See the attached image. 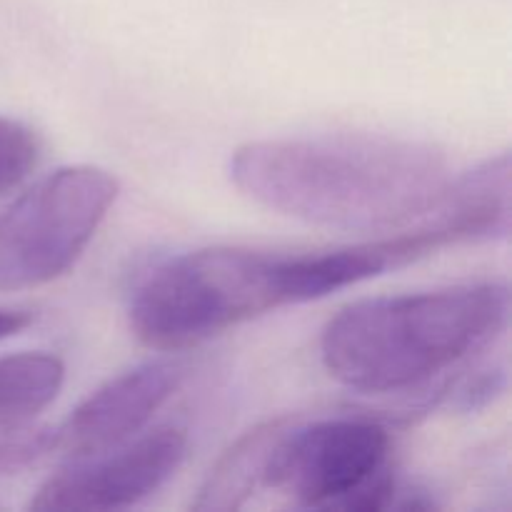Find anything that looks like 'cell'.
<instances>
[{
  "label": "cell",
  "mask_w": 512,
  "mask_h": 512,
  "mask_svg": "<svg viewBox=\"0 0 512 512\" xmlns=\"http://www.w3.org/2000/svg\"><path fill=\"white\" fill-rule=\"evenodd\" d=\"M230 180L263 208L338 230H393L423 218L450 183L448 155L423 140L333 133L245 143Z\"/></svg>",
  "instance_id": "cell-1"
},
{
  "label": "cell",
  "mask_w": 512,
  "mask_h": 512,
  "mask_svg": "<svg viewBox=\"0 0 512 512\" xmlns=\"http://www.w3.org/2000/svg\"><path fill=\"white\" fill-rule=\"evenodd\" d=\"M508 315L503 283L360 300L325 325L320 358L338 383L360 393H405L488 348Z\"/></svg>",
  "instance_id": "cell-2"
},
{
  "label": "cell",
  "mask_w": 512,
  "mask_h": 512,
  "mask_svg": "<svg viewBox=\"0 0 512 512\" xmlns=\"http://www.w3.org/2000/svg\"><path fill=\"white\" fill-rule=\"evenodd\" d=\"M288 305L285 255L203 248L150 270L128 305L130 330L153 350H185Z\"/></svg>",
  "instance_id": "cell-3"
},
{
  "label": "cell",
  "mask_w": 512,
  "mask_h": 512,
  "mask_svg": "<svg viewBox=\"0 0 512 512\" xmlns=\"http://www.w3.org/2000/svg\"><path fill=\"white\" fill-rule=\"evenodd\" d=\"M265 488L283 490L303 508H393L398 480L390 468L388 430L353 415L293 418L278 440Z\"/></svg>",
  "instance_id": "cell-4"
},
{
  "label": "cell",
  "mask_w": 512,
  "mask_h": 512,
  "mask_svg": "<svg viewBox=\"0 0 512 512\" xmlns=\"http://www.w3.org/2000/svg\"><path fill=\"white\" fill-rule=\"evenodd\" d=\"M118 180L95 165H68L0 210V293L60 278L83 255L118 198Z\"/></svg>",
  "instance_id": "cell-5"
},
{
  "label": "cell",
  "mask_w": 512,
  "mask_h": 512,
  "mask_svg": "<svg viewBox=\"0 0 512 512\" xmlns=\"http://www.w3.org/2000/svg\"><path fill=\"white\" fill-rule=\"evenodd\" d=\"M188 438L180 428H158L93 458L70 460L45 480L30 510H118L158 493L183 465Z\"/></svg>",
  "instance_id": "cell-6"
},
{
  "label": "cell",
  "mask_w": 512,
  "mask_h": 512,
  "mask_svg": "<svg viewBox=\"0 0 512 512\" xmlns=\"http://www.w3.org/2000/svg\"><path fill=\"white\" fill-rule=\"evenodd\" d=\"M185 368L175 360H153L115 375L90 393L58 428H50V455L83 460L138 438L170 395Z\"/></svg>",
  "instance_id": "cell-7"
},
{
  "label": "cell",
  "mask_w": 512,
  "mask_h": 512,
  "mask_svg": "<svg viewBox=\"0 0 512 512\" xmlns=\"http://www.w3.org/2000/svg\"><path fill=\"white\" fill-rule=\"evenodd\" d=\"M415 225L428 233L435 250L505 238L510 230V155L503 153L460 178H450L438 203Z\"/></svg>",
  "instance_id": "cell-8"
},
{
  "label": "cell",
  "mask_w": 512,
  "mask_h": 512,
  "mask_svg": "<svg viewBox=\"0 0 512 512\" xmlns=\"http://www.w3.org/2000/svg\"><path fill=\"white\" fill-rule=\"evenodd\" d=\"M290 420L293 415L265 420L248 430L243 438L235 440L208 473L193 508L215 512L243 508L253 498L255 490L265 488L270 460H273L278 440L288 430Z\"/></svg>",
  "instance_id": "cell-9"
},
{
  "label": "cell",
  "mask_w": 512,
  "mask_h": 512,
  "mask_svg": "<svg viewBox=\"0 0 512 512\" xmlns=\"http://www.w3.org/2000/svg\"><path fill=\"white\" fill-rule=\"evenodd\" d=\"M65 383L58 355L13 353L0 358V433H15L38 418Z\"/></svg>",
  "instance_id": "cell-10"
},
{
  "label": "cell",
  "mask_w": 512,
  "mask_h": 512,
  "mask_svg": "<svg viewBox=\"0 0 512 512\" xmlns=\"http://www.w3.org/2000/svg\"><path fill=\"white\" fill-rule=\"evenodd\" d=\"M40 158V140L35 130L20 120L0 115V195L18 188L35 170Z\"/></svg>",
  "instance_id": "cell-11"
},
{
  "label": "cell",
  "mask_w": 512,
  "mask_h": 512,
  "mask_svg": "<svg viewBox=\"0 0 512 512\" xmlns=\"http://www.w3.org/2000/svg\"><path fill=\"white\" fill-rule=\"evenodd\" d=\"M503 383H505L503 373H495V370H493V373L478 375V378L470 380L465 388L458 390L460 405H463V408H468V410H473V408H478V405L488 403V400H493L495 393L503 388Z\"/></svg>",
  "instance_id": "cell-12"
},
{
  "label": "cell",
  "mask_w": 512,
  "mask_h": 512,
  "mask_svg": "<svg viewBox=\"0 0 512 512\" xmlns=\"http://www.w3.org/2000/svg\"><path fill=\"white\" fill-rule=\"evenodd\" d=\"M35 320V315L30 310L20 308H0V340L13 338L20 330L28 328Z\"/></svg>",
  "instance_id": "cell-13"
}]
</instances>
